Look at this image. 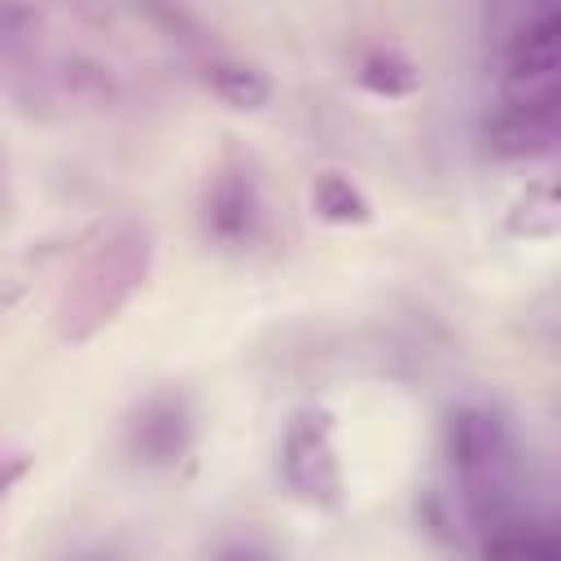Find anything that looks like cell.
Here are the masks:
<instances>
[{
    "label": "cell",
    "mask_w": 561,
    "mask_h": 561,
    "mask_svg": "<svg viewBox=\"0 0 561 561\" xmlns=\"http://www.w3.org/2000/svg\"><path fill=\"white\" fill-rule=\"evenodd\" d=\"M443 451L469 526L491 543L530 522L522 504V451L508 421L486 403H456L443 421Z\"/></svg>",
    "instance_id": "cell-1"
},
{
    "label": "cell",
    "mask_w": 561,
    "mask_h": 561,
    "mask_svg": "<svg viewBox=\"0 0 561 561\" xmlns=\"http://www.w3.org/2000/svg\"><path fill=\"white\" fill-rule=\"evenodd\" d=\"M153 254L158 245L145 224H118L96 245H88V254L70 267L57 294V307H53L57 337L92 342L101 329H110L118 311L145 289L153 272Z\"/></svg>",
    "instance_id": "cell-2"
},
{
    "label": "cell",
    "mask_w": 561,
    "mask_h": 561,
    "mask_svg": "<svg viewBox=\"0 0 561 561\" xmlns=\"http://www.w3.org/2000/svg\"><path fill=\"white\" fill-rule=\"evenodd\" d=\"M561 79V18L539 9L500 53V105H557Z\"/></svg>",
    "instance_id": "cell-3"
},
{
    "label": "cell",
    "mask_w": 561,
    "mask_h": 561,
    "mask_svg": "<svg viewBox=\"0 0 561 561\" xmlns=\"http://www.w3.org/2000/svg\"><path fill=\"white\" fill-rule=\"evenodd\" d=\"M280 478L285 486L316 508H333L342 500V460L333 443V421L320 408L294 412V421L280 434Z\"/></svg>",
    "instance_id": "cell-4"
},
{
    "label": "cell",
    "mask_w": 561,
    "mask_h": 561,
    "mask_svg": "<svg viewBox=\"0 0 561 561\" xmlns=\"http://www.w3.org/2000/svg\"><path fill=\"white\" fill-rule=\"evenodd\" d=\"M202 232L224 250H250L263 237V188L237 158L219 162L202 188Z\"/></svg>",
    "instance_id": "cell-5"
},
{
    "label": "cell",
    "mask_w": 561,
    "mask_h": 561,
    "mask_svg": "<svg viewBox=\"0 0 561 561\" xmlns=\"http://www.w3.org/2000/svg\"><path fill=\"white\" fill-rule=\"evenodd\" d=\"M127 451L149 465L167 469L193 447V412L180 394H149L131 416H127Z\"/></svg>",
    "instance_id": "cell-6"
},
{
    "label": "cell",
    "mask_w": 561,
    "mask_h": 561,
    "mask_svg": "<svg viewBox=\"0 0 561 561\" xmlns=\"http://www.w3.org/2000/svg\"><path fill=\"white\" fill-rule=\"evenodd\" d=\"M486 145L500 158H539L557 145V105H495Z\"/></svg>",
    "instance_id": "cell-7"
},
{
    "label": "cell",
    "mask_w": 561,
    "mask_h": 561,
    "mask_svg": "<svg viewBox=\"0 0 561 561\" xmlns=\"http://www.w3.org/2000/svg\"><path fill=\"white\" fill-rule=\"evenodd\" d=\"M202 79L206 88L228 105V110H263L272 101V79L263 66L254 61H241V57H210L202 66Z\"/></svg>",
    "instance_id": "cell-8"
},
{
    "label": "cell",
    "mask_w": 561,
    "mask_h": 561,
    "mask_svg": "<svg viewBox=\"0 0 561 561\" xmlns=\"http://www.w3.org/2000/svg\"><path fill=\"white\" fill-rule=\"evenodd\" d=\"M355 79H359L364 92L386 96V101H394V96H412V92L421 88V70H416V61L403 57L399 48H368V53L359 57V66H355Z\"/></svg>",
    "instance_id": "cell-9"
},
{
    "label": "cell",
    "mask_w": 561,
    "mask_h": 561,
    "mask_svg": "<svg viewBox=\"0 0 561 561\" xmlns=\"http://www.w3.org/2000/svg\"><path fill=\"white\" fill-rule=\"evenodd\" d=\"M311 210H316L324 224H342V228H351V224H368V219H373V202H368V193H364L351 175H342V171H324V175H316V184H311Z\"/></svg>",
    "instance_id": "cell-10"
},
{
    "label": "cell",
    "mask_w": 561,
    "mask_h": 561,
    "mask_svg": "<svg viewBox=\"0 0 561 561\" xmlns=\"http://www.w3.org/2000/svg\"><path fill=\"white\" fill-rule=\"evenodd\" d=\"M44 13L31 0H0V57L4 61H31L39 53Z\"/></svg>",
    "instance_id": "cell-11"
},
{
    "label": "cell",
    "mask_w": 561,
    "mask_h": 561,
    "mask_svg": "<svg viewBox=\"0 0 561 561\" xmlns=\"http://www.w3.org/2000/svg\"><path fill=\"white\" fill-rule=\"evenodd\" d=\"M22 473H26V456L22 451H0V500L22 482Z\"/></svg>",
    "instance_id": "cell-12"
}]
</instances>
